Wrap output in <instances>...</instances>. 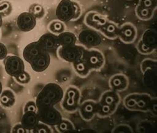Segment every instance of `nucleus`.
Instances as JSON below:
<instances>
[{"label": "nucleus", "mask_w": 157, "mask_h": 133, "mask_svg": "<svg viewBox=\"0 0 157 133\" xmlns=\"http://www.w3.org/2000/svg\"><path fill=\"white\" fill-rule=\"evenodd\" d=\"M62 87L56 83H48L41 89L36 99L38 109L52 107L61 101L63 96Z\"/></svg>", "instance_id": "obj_1"}, {"label": "nucleus", "mask_w": 157, "mask_h": 133, "mask_svg": "<svg viewBox=\"0 0 157 133\" xmlns=\"http://www.w3.org/2000/svg\"><path fill=\"white\" fill-rule=\"evenodd\" d=\"M82 14L81 5L72 0H61L56 9V15L62 22L78 19Z\"/></svg>", "instance_id": "obj_2"}, {"label": "nucleus", "mask_w": 157, "mask_h": 133, "mask_svg": "<svg viewBox=\"0 0 157 133\" xmlns=\"http://www.w3.org/2000/svg\"><path fill=\"white\" fill-rule=\"evenodd\" d=\"M81 92L75 86H70L63 93L61 100V107L63 110L69 113H73L79 109L81 105Z\"/></svg>", "instance_id": "obj_3"}, {"label": "nucleus", "mask_w": 157, "mask_h": 133, "mask_svg": "<svg viewBox=\"0 0 157 133\" xmlns=\"http://www.w3.org/2000/svg\"><path fill=\"white\" fill-rule=\"evenodd\" d=\"M82 59L84 60L91 72L100 70L105 62V56L97 48H84Z\"/></svg>", "instance_id": "obj_4"}, {"label": "nucleus", "mask_w": 157, "mask_h": 133, "mask_svg": "<svg viewBox=\"0 0 157 133\" xmlns=\"http://www.w3.org/2000/svg\"><path fill=\"white\" fill-rule=\"evenodd\" d=\"M84 47L80 45L60 46L57 49V55L60 59L69 63H74L82 58Z\"/></svg>", "instance_id": "obj_5"}, {"label": "nucleus", "mask_w": 157, "mask_h": 133, "mask_svg": "<svg viewBox=\"0 0 157 133\" xmlns=\"http://www.w3.org/2000/svg\"><path fill=\"white\" fill-rule=\"evenodd\" d=\"M78 41L80 45L84 48H96L102 43V37L100 33L94 29H85L78 34Z\"/></svg>", "instance_id": "obj_6"}, {"label": "nucleus", "mask_w": 157, "mask_h": 133, "mask_svg": "<svg viewBox=\"0 0 157 133\" xmlns=\"http://www.w3.org/2000/svg\"><path fill=\"white\" fill-rule=\"evenodd\" d=\"M37 114L39 121L49 127H56L63 119L61 113L54 106L38 109Z\"/></svg>", "instance_id": "obj_7"}, {"label": "nucleus", "mask_w": 157, "mask_h": 133, "mask_svg": "<svg viewBox=\"0 0 157 133\" xmlns=\"http://www.w3.org/2000/svg\"><path fill=\"white\" fill-rule=\"evenodd\" d=\"M5 72L11 77H16L25 70L23 59L17 56H8L3 60Z\"/></svg>", "instance_id": "obj_8"}, {"label": "nucleus", "mask_w": 157, "mask_h": 133, "mask_svg": "<svg viewBox=\"0 0 157 133\" xmlns=\"http://www.w3.org/2000/svg\"><path fill=\"white\" fill-rule=\"evenodd\" d=\"M137 36V30L134 24L125 22L122 26L119 27L118 38L122 42L131 44L136 40Z\"/></svg>", "instance_id": "obj_9"}, {"label": "nucleus", "mask_w": 157, "mask_h": 133, "mask_svg": "<svg viewBox=\"0 0 157 133\" xmlns=\"http://www.w3.org/2000/svg\"><path fill=\"white\" fill-rule=\"evenodd\" d=\"M37 19L30 13L23 12L20 14L16 19V25L21 32H30L36 28Z\"/></svg>", "instance_id": "obj_10"}, {"label": "nucleus", "mask_w": 157, "mask_h": 133, "mask_svg": "<svg viewBox=\"0 0 157 133\" xmlns=\"http://www.w3.org/2000/svg\"><path fill=\"white\" fill-rule=\"evenodd\" d=\"M44 47L40 45L38 41H33L25 46L23 50V59L30 64L31 61L37 58L38 56L42 54L43 53L46 52Z\"/></svg>", "instance_id": "obj_11"}, {"label": "nucleus", "mask_w": 157, "mask_h": 133, "mask_svg": "<svg viewBox=\"0 0 157 133\" xmlns=\"http://www.w3.org/2000/svg\"><path fill=\"white\" fill-rule=\"evenodd\" d=\"M78 110L81 118L83 120L90 121L94 117V115L98 114V103L92 100H88L80 105Z\"/></svg>", "instance_id": "obj_12"}, {"label": "nucleus", "mask_w": 157, "mask_h": 133, "mask_svg": "<svg viewBox=\"0 0 157 133\" xmlns=\"http://www.w3.org/2000/svg\"><path fill=\"white\" fill-rule=\"evenodd\" d=\"M51 62V57L48 51L43 53L30 63L31 68L36 72H43L48 68Z\"/></svg>", "instance_id": "obj_13"}, {"label": "nucleus", "mask_w": 157, "mask_h": 133, "mask_svg": "<svg viewBox=\"0 0 157 133\" xmlns=\"http://www.w3.org/2000/svg\"><path fill=\"white\" fill-rule=\"evenodd\" d=\"M98 31L100 33L101 36L107 38L109 39L114 40L118 38V33H119V26L117 24L114 22L106 20L105 23L102 26H100Z\"/></svg>", "instance_id": "obj_14"}, {"label": "nucleus", "mask_w": 157, "mask_h": 133, "mask_svg": "<svg viewBox=\"0 0 157 133\" xmlns=\"http://www.w3.org/2000/svg\"><path fill=\"white\" fill-rule=\"evenodd\" d=\"M105 16L96 11H90L85 16L84 22L89 28L98 30L100 26L106 22Z\"/></svg>", "instance_id": "obj_15"}, {"label": "nucleus", "mask_w": 157, "mask_h": 133, "mask_svg": "<svg viewBox=\"0 0 157 133\" xmlns=\"http://www.w3.org/2000/svg\"><path fill=\"white\" fill-rule=\"evenodd\" d=\"M38 41L48 52L49 50H57L60 47L58 36L55 35L52 33H46L43 34L38 40Z\"/></svg>", "instance_id": "obj_16"}, {"label": "nucleus", "mask_w": 157, "mask_h": 133, "mask_svg": "<svg viewBox=\"0 0 157 133\" xmlns=\"http://www.w3.org/2000/svg\"><path fill=\"white\" fill-rule=\"evenodd\" d=\"M37 112H25L21 120V124L27 131L33 132L39 123Z\"/></svg>", "instance_id": "obj_17"}, {"label": "nucleus", "mask_w": 157, "mask_h": 133, "mask_svg": "<svg viewBox=\"0 0 157 133\" xmlns=\"http://www.w3.org/2000/svg\"><path fill=\"white\" fill-rule=\"evenodd\" d=\"M109 86L113 90H125L128 86V80L124 75H115L109 80Z\"/></svg>", "instance_id": "obj_18"}, {"label": "nucleus", "mask_w": 157, "mask_h": 133, "mask_svg": "<svg viewBox=\"0 0 157 133\" xmlns=\"http://www.w3.org/2000/svg\"><path fill=\"white\" fill-rule=\"evenodd\" d=\"M15 93L10 89L2 90L0 94V105L4 108H11L16 104Z\"/></svg>", "instance_id": "obj_19"}, {"label": "nucleus", "mask_w": 157, "mask_h": 133, "mask_svg": "<svg viewBox=\"0 0 157 133\" xmlns=\"http://www.w3.org/2000/svg\"><path fill=\"white\" fill-rule=\"evenodd\" d=\"M60 46H69L76 45L78 39L75 33L69 31H64L58 36Z\"/></svg>", "instance_id": "obj_20"}, {"label": "nucleus", "mask_w": 157, "mask_h": 133, "mask_svg": "<svg viewBox=\"0 0 157 133\" xmlns=\"http://www.w3.org/2000/svg\"><path fill=\"white\" fill-rule=\"evenodd\" d=\"M72 67L75 73L81 78H86L90 74L91 70L83 59L78 60L75 62L72 63Z\"/></svg>", "instance_id": "obj_21"}, {"label": "nucleus", "mask_w": 157, "mask_h": 133, "mask_svg": "<svg viewBox=\"0 0 157 133\" xmlns=\"http://www.w3.org/2000/svg\"><path fill=\"white\" fill-rule=\"evenodd\" d=\"M120 101V97L118 94L115 92V90L106 91L102 95L100 102L105 104L114 106L118 105Z\"/></svg>", "instance_id": "obj_22"}, {"label": "nucleus", "mask_w": 157, "mask_h": 133, "mask_svg": "<svg viewBox=\"0 0 157 133\" xmlns=\"http://www.w3.org/2000/svg\"><path fill=\"white\" fill-rule=\"evenodd\" d=\"M155 10L156 9L143 8L138 5L135 9V14L139 19L142 21H147L153 17Z\"/></svg>", "instance_id": "obj_23"}, {"label": "nucleus", "mask_w": 157, "mask_h": 133, "mask_svg": "<svg viewBox=\"0 0 157 133\" xmlns=\"http://www.w3.org/2000/svg\"><path fill=\"white\" fill-rule=\"evenodd\" d=\"M98 114L100 118H105L107 116H109L110 115L114 113V112L117 110V106H110L105 104L101 103V102H98Z\"/></svg>", "instance_id": "obj_24"}, {"label": "nucleus", "mask_w": 157, "mask_h": 133, "mask_svg": "<svg viewBox=\"0 0 157 133\" xmlns=\"http://www.w3.org/2000/svg\"><path fill=\"white\" fill-rule=\"evenodd\" d=\"M147 46L151 48L156 50V33L155 31L148 30L147 32L144 33L142 39H141Z\"/></svg>", "instance_id": "obj_25"}, {"label": "nucleus", "mask_w": 157, "mask_h": 133, "mask_svg": "<svg viewBox=\"0 0 157 133\" xmlns=\"http://www.w3.org/2000/svg\"><path fill=\"white\" fill-rule=\"evenodd\" d=\"M56 128L58 132L60 133L72 132V131L75 130V127L72 122L63 118L61 120V121L57 126H56Z\"/></svg>", "instance_id": "obj_26"}, {"label": "nucleus", "mask_w": 157, "mask_h": 133, "mask_svg": "<svg viewBox=\"0 0 157 133\" xmlns=\"http://www.w3.org/2000/svg\"><path fill=\"white\" fill-rule=\"evenodd\" d=\"M29 13H30L36 19H41L45 16V10L41 5L33 3L30 6Z\"/></svg>", "instance_id": "obj_27"}, {"label": "nucleus", "mask_w": 157, "mask_h": 133, "mask_svg": "<svg viewBox=\"0 0 157 133\" xmlns=\"http://www.w3.org/2000/svg\"><path fill=\"white\" fill-rule=\"evenodd\" d=\"M48 28L50 33L56 36H58L59 34L65 31L66 27L63 22L59 21V20H55V21L51 22L50 23Z\"/></svg>", "instance_id": "obj_28"}, {"label": "nucleus", "mask_w": 157, "mask_h": 133, "mask_svg": "<svg viewBox=\"0 0 157 133\" xmlns=\"http://www.w3.org/2000/svg\"><path fill=\"white\" fill-rule=\"evenodd\" d=\"M12 4L8 1H2L0 2V16L2 17H7L12 13Z\"/></svg>", "instance_id": "obj_29"}, {"label": "nucleus", "mask_w": 157, "mask_h": 133, "mask_svg": "<svg viewBox=\"0 0 157 133\" xmlns=\"http://www.w3.org/2000/svg\"><path fill=\"white\" fill-rule=\"evenodd\" d=\"M14 78H15L16 82L21 85L28 84L31 81V76L30 73L26 72L25 70L23 72H21V74H19V76L14 77Z\"/></svg>", "instance_id": "obj_30"}, {"label": "nucleus", "mask_w": 157, "mask_h": 133, "mask_svg": "<svg viewBox=\"0 0 157 133\" xmlns=\"http://www.w3.org/2000/svg\"><path fill=\"white\" fill-rule=\"evenodd\" d=\"M137 50L141 54H144V55H148V54L152 53L155 50L151 48V47L147 46L142 40H140L137 44Z\"/></svg>", "instance_id": "obj_31"}, {"label": "nucleus", "mask_w": 157, "mask_h": 133, "mask_svg": "<svg viewBox=\"0 0 157 133\" xmlns=\"http://www.w3.org/2000/svg\"><path fill=\"white\" fill-rule=\"evenodd\" d=\"M138 5L143 7V8L156 9L157 0H140Z\"/></svg>", "instance_id": "obj_32"}, {"label": "nucleus", "mask_w": 157, "mask_h": 133, "mask_svg": "<svg viewBox=\"0 0 157 133\" xmlns=\"http://www.w3.org/2000/svg\"><path fill=\"white\" fill-rule=\"evenodd\" d=\"M32 132H36V133H50L52 132L51 129L49 126H47L44 123L39 122L38 125L36 127V128Z\"/></svg>", "instance_id": "obj_33"}, {"label": "nucleus", "mask_w": 157, "mask_h": 133, "mask_svg": "<svg viewBox=\"0 0 157 133\" xmlns=\"http://www.w3.org/2000/svg\"><path fill=\"white\" fill-rule=\"evenodd\" d=\"M38 108L36 106V101H28L24 107V112H37Z\"/></svg>", "instance_id": "obj_34"}, {"label": "nucleus", "mask_w": 157, "mask_h": 133, "mask_svg": "<svg viewBox=\"0 0 157 133\" xmlns=\"http://www.w3.org/2000/svg\"><path fill=\"white\" fill-rule=\"evenodd\" d=\"M11 132L13 133H27L28 132V131H27V129L21 124V123H17V124H16L13 127Z\"/></svg>", "instance_id": "obj_35"}, {"label": "nucleus", "mask_w": 157, "mask_h": 133, "mask_svg": "<svg viewBox=\"0 0 157 133\" xmlns=\"http://www.w3.org/2000/svg\"><path fill=\"white\" fill-rule=\"evenodd\" d=\"M8 50L4 44L0 42V60H4L8 56Z\"/></svg>", "instance_id": "obj_36"}, {"label": "nucleus", "mask_w": 157, "mask_h": 133, "mask_svg": "<svg viewBox=\"0 0 157 133\" xmlns=\"http://www.w3.org/2000/svg\"><path fill=\"white\" fill-rule=\"evenodd\" d=\"M3 90V86H2V81H0V94L2 93Z\"/></svg>", "instance_id": "obj_37"}, {"label": "nucleus", "mask_w": 157, "mask_h": 133, "mask_svg": "<svg viewBox=\"0 0 157 133\" xmlns=\"http://www.w3.org/2000/svg\"><path fill=\"white\" fill-rule=\"evenodd\" d=\"M2 23H3V19H2V16H0V28H1L2 25Z\"/></svg>", "instance_id": "obj_38"}, {"label": "nucleus", "mask_w": 157, "mask_h": 133, "mask_svg": "<svg viewBox=\"0 0 157 133\" xmlns=\"http://www.w3.org/2000/svg\"><path fill=\"white\" fill-rule=\"evenodd\" d=\"M127 1H132V0H127Z\"/></svg>", "instance_id": "obj_39"}]
</instances>
